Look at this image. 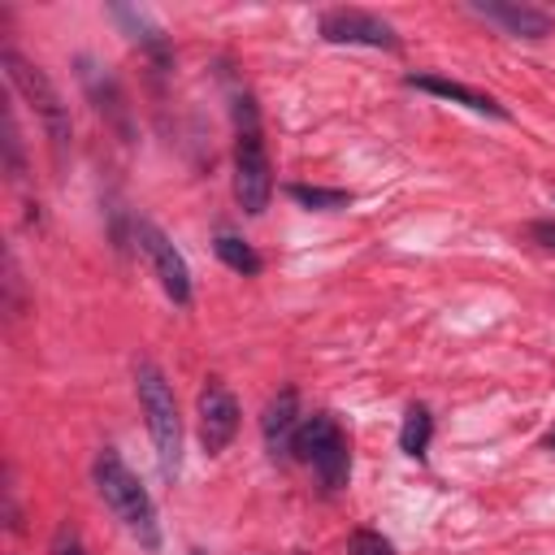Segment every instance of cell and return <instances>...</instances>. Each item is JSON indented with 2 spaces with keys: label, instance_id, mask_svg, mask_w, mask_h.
<instances>
[{
  "label": "cell",
  "instance_id": "cell-16",
  "mask_svg": "<svg viewBox=\"0 0 555 555\" xmlns=\"http://www.w3.org/2000/svg\"><path fill=\"white\" fill-rule=\"evenodd\" d=\"M347 555H395V546L377 529H356L351 542H347Z\"/></svg>",
  "mask_w": 555,
  "mask_h": 555
},
{
  "label": "cell",
  "instance_id": "cell-12",
  "mask_svg": "<svg viewBox=\"0 0 555 555\" xmlns=\"http://www.w3.org/2000/svg\"><path fill=\"white\" fill-rule=\"evenodd\" d=\"M78 65H82V87L95 100V108L104 117H113L121 126V134H126V100H121V87L113 78H104V87H100V65H91V61H78Z\"/></svg>",
  "mask_w": 555,
  "mask_h": 555
},
{
  "label": "cell",
  "instance_id": "cell-21",
  "mask_svg": "<svg viewBox=\"0 0 555 555\" xmlns=\"http://www.w3.org/2000/svg\"><path fill=\"white\" fill-rule=\"evenodd\" d=\"M191 555H204V551H191Z\"/></svg>",
  "mask_w": 555,
  "mask_h": 555
},
{
  "label": "cell",
  "instance_id": "cell-10",
  "mask_svg": "<svg viewBox=\"0 0 555 555\" xmlns=\"http://www.w3.org/2000/svg\"><path fill=\"white\" fill-rule=\"evenodd\" d=\"M477 17L503 26L507 35H520V39H546L551 35V13L533 9V4H512V0H477L473 4Z\"/></svg>",
  "mask_w": 555,
  "mask_h": 555
},
{
  "label": "cell",
  "instance_id": "cell-13",
  "mask_svg": "<svg viewBox=\"0 0 555 555\" xmlns=\"http://www.w3.org/2000/svg\"><path fill=\"white\" fill-rule=\"evenodd\" d=\"M429 438H434V416H429V408H425V403H412V408L403 412L399 447H403L412 460H421V455H425V447H429Z\"/></svg>",
  "mask_w": 555,
  "mask_h": 555
},
{
  "label": "cell",
  "instance_id": "cell-6",
  "mask_svg": "<svg viewBox=\"0 0 555 555\" xmlns=\"http://www.w3.org/2000/svg\"><path fill=\"white\" fill-rule=\"evenodd\" d=\"M317 30L325 43H360V48H386V52L399 48L395 26L364 9H325L317 17Z\"/></svg>",
  "mask_w": 555,
  "mask_h": 555
},
{
  "label": "cell",
  "instance_id": "cell-7",
  "mask_svg": "<svg viewBox=\"0 0 555 555\" xmlns=\"http://www.w3.org/2000/svg\"><path fill=\"white\" fill-rule=\"evenodd\" d=\"M195 416H199V442L208 455H221L234 434H238V399L230 395V386L221 377H208L199 386V399H195Z\"/></svg>",
  "mask_w": 555,
  "mask_h": 555
},
{
  "label": "cell",
  "instance_id": "cell-19",
  "mask_svg": "<svg viewBox=\"0 0 555 555\" xmlns=\"http://www.w3.org/2000/svg\"><path fill=\"white\" fill-rule=\"evenodd\" d=\"M533 238H542V247H555V221H533L529 225Z\"/></svg>",
  "mask_w": 555,
  "mask_h": 555
},
{
  "label": "cell",
  "instance_id": "cell-18",
  "mask_svg": "<svg viewBox=\"0 0 555 555\" xmlns=\"http://www.w3.org/2000/svg\"><path fill=\"white\" fill-rule=\"evenodd\" d=\"M4 152H9V169H13V178L22 173V134H17V121H13V108L4 113Z\"/></svg>",
  "mask_w": 555,
  "mask_h": 555
},
{
  "label": "cell",
  "instance_id": "cell-5",
  "mask_svg": "<svg viewBox=\"0 0 555 555\" xmlns=\"http://www.w3.org/2000/svg\"><path fill=\"white\" fill-rule=\"evenodd\" d=\"M295 460L312 464V473L321 477V486L334 494L347 486L351 473V451H347V434L338 429V421L330 412H312L304 416L299 434H295Z\"/></svg>",
  "mask_w": 555,
  "mask_h": 555
},
{
  "label": "cell",
  "instance_id": "cell-2",
  "mask_svg": "<svg viewBox=\"0 0 555 555\" xmlns=\"http://www.w3.org/2000/svg\"><path fill=\"white\" fill-rule=\"evenodd\" d=\"M273 195V169L264 152V130L251 95L234 100V199L247 217H260Z\"/></svg>",
  "mask_w": 555,
  "mask_h": 555
},
{
  "label": "cell",
  "instance_id": "cell-3",
  "mask_svg": "<svg viewBox=\"0 0 555 555\" xmlns=\"http://www.w3.org/2000/svg\"><path fill=\"white\" fill-rule=\"evenodd\" d=\"M134 390H139V408L147 416V434L160 460V473L173 481L182 468V416H178V399L173 386L165 382V373L152 360H139L134 369Z\"/></svg>",
  "mask_w": 555,
  "mask_h": 555
},
{
  "label": "cell",
  "instance_id": "cell-15",
  "mask_svg": "<svg viewBox=\"0 0 555 555\" xmlns=\"http://www.w3.org/2000/svg\"><path fill=\"white\" fill-rule=\"evenodd\" d=\"M286 195L304 208H317V212H334V208H347L351 204V191H338V186H308V182H291Z\"/></svg>",
  "mask_w": 555,
  "mask_h": 555
},
{
  "label": "cell",
  "instance_id": "cell-14",
  "mask_svg": "<svg viewBox=\"0 0 555 555\" xmlns=\"http://www.w3.org/2000/svg\"><path fill=\"white\" fill-rule=\"evenodd\" d=\"M217 256H221V264L225 269H234V273H243V278H256L260 269H264V260L251 251V243H243V238H234V234H217Z\"/></svg>",
  "mask_w": 555,
  "mask_h": 555
},
{
  "label": "cell",
  "instance_id": "cell-1",
  "mask_svg": "<svg viewBox=\"0 0 555 555\" xmlns=\"http://www.w3.org/2000/svg\"><path fill=\"white\" fill-rule=\"evenodd\" d=\"M91 481H95V490H100L104 507L121 520V529H126L139 546L156 551V546H160L156 503H152V494L143 490V481L134 477V468H130L113 447L95 451V460H91Z\"/></svg>",
  "mask_w": 555,
  "mask_h": 555
},
{
  "label": "cell",
  "instance_id": "cell-11",
  "mask_svg": "<svg viewBox=\"0 0 555 555\" xmlns=\"http://www.w3.org/2000/svg\"><path fill=\"white\" fill-rule=\"evenodd\" d=\"M408 87L429 91V95L451 100V104H464L468 113H481V117H499V121H507V108H503L494 95L473 91V87H464V82H455V78H442V74H408Z\"/></svg>",
  "mask_w": 555,
  "mask_h": 555
},
{
  "label": "cell",
  "instance_id": "cell-17",
  "mask_svg": "<svg viewBox=\"0 0 555 555\" xmlns=\"http://www.w3.org/2000/svg\"><path fill=\"white\" fill-rule=\"evenodd\" d=\"M48 555H91V551L82 546V538H78V529H74V525H61V529L52 533Z\"/></svg>",
  "mask_w": 555,
  "mask_h": 555
},
{
  "label": "cell",
  "instance_id": "cell-8",
  "mask_svg": "<svg viewBox=\"0 0 555 555\" xmlns=\"http://www.w3.org/2000/svg\"><path fill=\"white\" fill-rule=\"evenodd\" d=\"M139 247L152 260V273L160 282V291L173 304H191V269H186L182 251L169 243V234L160 225H152V221H139Z\"/></svg>",
  "mask_w": 555,
  "mask_h": 555
},
{
  "label": "cell",
  "instance_id": "cell-9",
  "mask_svg": "<svg viewBox=\"0 0 555 555\" xmlns=\"http://www.w3.org/2000/svg\"><path fill=\"white\" fill-rule=\"evenodd\" d=\"M304 416H299V395L295 390H278L269 403H264V416H260V434H264V447L269 455H295V434H299Z\"/></svg>",
  "mask_w": 555,
  "mask_h": 555
},
{
  "label": "cell",
  "instance_id": "cell-4",
  "mask_svg": "<svg viewBox=\"0 0 555 555\" xmlns=\"http://www.w3.org/2000/svg\"><path fill=\"white\" fill-rule=\"evenodd\" d=\"M0 61H4V74H9L13 91H22V100L35 108V117H39L48 143H52V156H56V165H61L65 152H69V139H74V121H69V108H65L61 91H56L52 78H48L35 61H26L17 48H4Z\"/></svg>",
  "mask_w": 555,
  "mask_h": 555
},
{
  "label": "cell",
  "instance_id": "cell-20",
  "mask_svg": "<svg viewBox=\"0 0 555 555\" xmlns=\"http://www.w3.org/2000/svg\"><path fill=\"white\" fill-rule=\"evenodd\" d=\"M542 442H546V447H551V451H555V429H551V434H546V438H542Z\"/></svg>",
  "mask_w": 555,
  "mask_h": 555
}]
</instances>
